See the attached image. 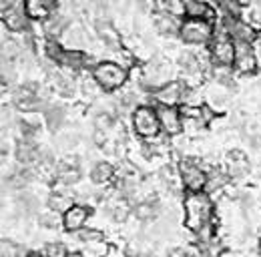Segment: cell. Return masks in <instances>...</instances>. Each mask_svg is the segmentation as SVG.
<instances>
[{
	"label": "cell",
	"instance_id": "cell-1",
	"mask_svg": "<svg viewBox=\"0 0 261 257\" xmlns=\"http://www.w3.org/2000/svg\"><path fill=\"white\" fill-rule=\"evenodd\" d=\"M213 221V201L207 193H187L183 199V223L189 231H201Z\"/></svg>",
	"mask_w": 261,
	"mask_h": 257
},
{
	"label": "cell",
	"instance_id": "cell-2",
	"mask_svg": "<svg viewBox=\"0 0 261 257\" xmlns=\"http://www.w3.org/2000/svg\"><path fill=\"white\" fill-rule=\"evenodd\" d=\"M93 79L100 87V91L113 93L127 85L129 70H127V66L115 63V61H100L93 66Z\"/></svg>",
	"mask_w": 261,
	"mask_h": 257
},
{
	"label": "cell",
	"instance_id": "cell-3",
	"mask_svg": "<svg viewBox=\"0 0 261 257\" xmlns=\"http://www.w3.org/2000/svg\"><path fill=\"white\" fill-rule=\"evenodd\" d=\"M130 123H133L135 135H139L145 141H153L161 133V123H159L157 107H151V105H139L130 113Z\"/></svg>",
	"mask_w": 261,
	"mask_h": 257
},
{
	"label": "cell",
	"instance_id": "cell-4",
	"mask_svg": "<svg viewBox=\"0 0 261 257\" xmlns=\"http://www.w3.org/2000/svg\"><path fill=\"white\" fill-rule=\"evenodd\" d=\"M175 81L173 79V66L165 59H153L143 66V74H141V85L145 89H149L151 93L165 87L167 83Z\"/></svg>",
	"mask_w": 261,
	"mask_h": 257
},
{
	"label": "cell",
	"instance_id": "cell-5",
	"mask_svg": "<svg viewBox=\"0 0 261 257\" xmlns=\"http://www.w3.org/2000/svg\"><path fill=\"white\" fill-rule=\"evenodd\" d=\"M215 36V27L211 20H197V18H185L183 20V27H181V34L179 38L187 44H207L211 42Z\"/></svg>",
	"mask_w": 261,
	"mask_h": 257
},
{
	"label": "cell",
	"instance_id": "cell-6",
	"mask_svg": "<svg viewBox=\"0 0 261 257\" xmlns=\"http://www.w3.org/2000/svg\"><path fill=\"white\" fill-rule=\"evenodd\" d=\"M179 181L187 193H203L207 185V171L193 159H183L179 163Z\"/></svg>",
	"mask_w": 261,
	"mask_h": 257
},
{
	"label": "cell",
	"instance_id": "cell-7",
	"mask_svg": "<svg viewBox=\"0 0 261 257\" xmlns=\"http://www.w3.org/2000/svg\"><path fill=\"white\" fill-rule=\"evenodd\" d=\"M187 95H189V87H187V83L177 81V79L151 93L153 100L157 102V107H177V109H179V105H181V107L185 105Z\"/></svg>",
	"mask_w": 261,
	"mask_h": 257
},
{
	"label": "cell",
	"instance_id": "cell-8",
	"mask_svg": "<svg viewBox=\"0 0 261 257\" xmlns=\"http://www.w3.org/2000/svg\"><path fill=\"white\" fill-rule=\"evenodd\" d=\"M235 53H237V46L225 32L213 36L211 48H209V59L215 66H233Z\"/></svg>",
	"mask_w": 261,
	"mask_h": 257
},
{
	"label": "cell",
	"instance_id": "cell-9",
	"mask_svg": "<svg viewBox=\"0 0 261 257\" xmlns=\"http://www.w3.org/2000/svg\"><path fill=\"white\" fill-rule=\"evenodd\" d=\"M223 32L227 34L229 38L235 42V44H253L255 40H257V32L255 29L249 24V22H245V20H241V18H223Z\"/></svg>",
	"mask_w": 261,
	"mask_h": 257
},
{
	"label": "cell",
	"instance_id": "cell-10",
	"mask_svg": "<svg viewBox=\"0 0 261 257\" xmlns=\"http://www.w3.org/2000/svg\"><path fill=\"white\" fill-rule=\"evenodd\" d=\"M159 113V123H161V133L167 137H177L183 133L185 128V121L181 115V109L177 107H157Z\"/></svg>",
	"mask_w": 261,
	"mask_h": 257
},
{
	"label": "cell",
	"instance_id": "cell-11",
	"mask_svg": "<svg viewBox=\"0 0 261 257\" xmlns=\"http://www.w3.org/2000/svg\"><path fill=\"white\" fill-rule=\"evenodd\" d=\"M81 241H83V253L87 257L109 255V245L105 241V235L100 231H97V229L81 231Z\"/></svg>",
	"mask_w": 261,
	"mask_h": 257
},
{
	"label": "cell",
	"instance_id": "cell-12",
	"mask_svg": "<svg viewBox=\"0 0 261 257\" xmlns=\"http://www.w3.org/2000/svg\"><path fill=\"white\" fill-rule=\"evenodd\" d=\"M91 219V209L87 205L74 203L65 215H63V227L70 233H81L85 229V225Z\"/></svg>",
	"mask_w": 261,
	"mask_h": 257
},
{
	"label": "cell",
	"instance_id": "cell-13",
	"mask_svg": "<svg viewBox=\"0 0 261 257\" xmlns=\"http://www.w3.org/2000/svg\"><path fill=\"white\" fill-rule=\"evenodd\" d=\"M237 53H235V63H233V70L239 74H253L257 72V59H255V50L249 44H235Z\"/></svg>",
	"mask_w": 261,
	"mask_h": 257
},
{
	"label": "cell",
	"instance_id": "cell-14",
	"mask_svg": "<svg viewBox=\"0 0 261 257\" xmlns=\"http://www.w3.org/2000/svg\"><path fill=\"white\" fill-rule=\"evenodd\" d=\"M59 42L63 44V48H66V50H81V53H85L87 46H89V36H87V32H85V29L81 24H68Z\"/></svg>",
	"mask_w": 261,
	"mask_h": 257
},
{
	"label": "cell",
	"instance_id": "cell-15",
	"mask_svg": "<svg viewBox=\"0 0 261 257\" xmlns=\"http://www.w3.org/2000/svg\"><path fill=\"white\" fill-rule=\"evenodd\" d=\"M249 159L243 151H229L225 157V173L229 175V179H243L249 175Z\"/></svg>",
	"mask_w": 261,
	"mask_h": 257
},
{
	"label": "cell",
	"instance_id": "cell-16",
	"mask_svg": "<svg viewBox=\"0 0 261 257\" xmlns=\"http://www.w3.org/2000/svg\"><path fill=\"white\" fill-rule=\"evenodd\" d=\"M22 8L34 22H46L55 14V2L53 0H22Z\"/></svg>",
	"mask_w": 261,
	"mask_h": 257
},
{
	"label": "cell",
	"instance_id": "cell-17",
	"mask_svg": "<svg viewBox=\"0 0 261 257\" xmlns=\"http://www.w3.org/2000/svg\"><path fill=\"white\" fill-rule=\"evenodd\" d=\"M153 24H155V31L159 32L161 36H167V38H175L181 34V27H183V20L181 18H175L167 12H161L157 10L153 14Z\"/></svg>",
	"mask_w": 261,
	"mask_h": 257
},
{
	"label": "cell",
	"instance_id": "cell-18",
	"mask_svg": "<svg viewBox=\"0 0 261 257\" xmlns=\"http://www.w3.org/2000/svg\"><path fill=\"white\" fill-rule=\"evenodd\" d=\"M29 24V16L20 6H8V10H4V27L12 32H22Z\"/></svg>",
	"mask_w": 261,
	"mask_h": 257
},
{
	"label": "cell",
	"instance_id": "cell-19",
	"mask_svg": "<svg viewBox=\"0 0 261 257\" xmlns=\"http://www.w3.org/2000/svg\"><path fill=\"white\" fill-rule=\"evenodd\" d=\"M81 177L83 173H81V165L76 159H66L57 167V179L63 185H74L81 181Z\"/></svg>",
	"mask_w": 261,
	"mask_h": 257
},
{
	"label": "cell",
	"instance_id": "cell-20",
	"mask_svg": "<svg viewBox=\"0 0 261 257\" xmlns=\"http://www.w3.org/2000/svg\"><path fill=\"white\" fill-rule=\"evenodd\" d=\"M14 102L18 109L22 111H34L38 105H40V96H38V91L33 85H24L20 87L16 93H14Z\"/></svg>",
	"mask_w": 261,
	"mask_h": 257
},
{
	"label": "cell",
	"instance_id": "cell-21",
	"mask_svg": "<svg viewBox=\"0 0 261 257\" xmlns=\"http://www.w3.org/2000/svg\"><path fill=\"white\" fill-rule=\"evenodd\" d=\"M213 8L207 0H185V18H197V20H211Z\"/></svg>",
	"mask_w": 261,
	"mask_h": 257
},
{
	"label": "cell",
	"instance_id": "cell-22",
	"mask_svg": "<svg viewBox=\"0 0 261 257\" xmlns=\"http://www.w3.org/2000/svg\"><path fill=\"white\" fill-rule=\"evenodd\" d=\"M55 63L61 64L63 68H68V70H79L87 63V55L81 53V50H66V48H63Z\"/></svg>",
	"mask_w": 261,
	"mask_h": 257
},
{
	"label": "cell",
	"instance_id": "cell-23",
	"mask_svg": "<svg viewBox=\"0 0 261 257\" xmlns=\"http://www.w3.org/2000/svg\"><path fill=\"white\" fill-rule=\"evenodd\" d=\"M135 217L143 223H155L161 215V209H159V203H153V201H143L139 203L135 209H133Z\"/></svg>",
	"mask_w": 261,
	"mask_h": 257
},
{
	"label": "cell",
	"instance_id": "cell-24",
	"mask_svg": "<svg viewBox=\"0 0 261 257\" xmlns=\"http://www.w3.org/2000/svg\"><path fill=\"white\" fill-rule=\"evenodd\" d=\"M115 175H117V169L107 161H100L91 169V179L95 185H109L115 179Z\"/></svg>",
	"mask_w": 261,
	"mask_h": 257
},
{
	"label": "cell",
	"instance_id": "cell-25",
	"mask_svg": "<svg viewBox=\"0 0 261 257\" xmlns=\"http://www.w3.org/2000/svg\"><path fill=\"white\" fill-rule=\"evenodd\" d=\"M72 205H74V199H72V195H70V193L55 191L50 197H48V207H50V211H55V213L65 215Z\"/></svg>",
	"mask_w": 261,
	"mask_h": 257
},
{
	"label": "cell",
	"instance_id": "cell-26",
	"mask_svg": "<svg viewBox=\"0 0 261 257\" xmlns=\"http://www.w3.org/2000/svg\"><path fill=\"white\" fill-rule=\"evenodd\" d=\"M229 181V175L221 169H211L207 171V185H205V193L211 195V193L221 191Z\"/></svg>",
	"mask_w": 261,
	"mask_h": 257
},
{
	"label": "cell",
	"instance_id": "cell-27",
	"mask_svg": "<svg viewBox=\"0 0 261 257\" xmlns=\"http://www.w3.org/2000/svg\"><path fill=\"white\" fill-rule=\"evenodd\" d=\"M205 98L209 100V105L213 107V109H223L225 105H227L229 100V91L225 85H219V83H215L209 91H207V95Z\"/></svg>",
	"mask_w": 261,
	"mask_h": 257
},
{
	"label": "cell",
	"instance_id": "cell-28",
	"mask_svg": "<svg viewBox=\"0 0 261 257\" xmlns=\"http://www.w3.org/2000/svg\"><path fill=\"white\" fill-rule=\"evenodd\" d=\"M159 10L175 18H185V0H157Z\"/></svg>",
	"mask_w": 261,
	"mask_h": 257
},
{
	"label": "cell",
	"instance_id": "cell-29",
	"mask_svg": "<svg viewBox=\"0 0 261 257\" xmlns=\"http://www.w3.org/2000/svg\"><path fill=\"white\" fill-rule=\"evenodd\" d=\"M2 257H29V253L24 245L10 239H2Z\"/></svg>",
	"mask_w": 261,
	"mask_h": 257
},
{
	"label": "cell",
	"instance_id": "cell-30",
	"mask_svg": "<svg viewBox=\"0 0 261 257\" xmlns=\"http://www.w3.org/2000/svg\"><path fill=\"white\" fill-rule=\"evenodd\" d=\"M115 125V115L109 113V111H100L95 115V128L100 131V133H107L111 131V127Z\"/></svg>",
	"mask_w": 261,
	"mask_h": 257
},
{
	"label": "cell",
	"instance_id": "cell-31",
	"mask_svg": "<svg viewBox=\"0 0 261 257\" xmlns=\"http://www.w3.org/2000/svg\"><path fill=\"white\" fill-rule=\"evenodd\" d=\"M68 249L65 247V243L61 241H50L42 247V255L44 257H68Z\"/></svg>",
	"mask_w": 261,
	"mask_h": 257
},
{
	"label": "cell",
	"instance_id": "cell-32",
	"mask_svg": "<svg viewBox=\"0 0 261 257\" xmlns=\"http://www.w3.org/2000/svg\"><path fill=\"white\" fill-rule=\"evenodd\" d=\"M46 123L50 125L53 128H59L63 125V121H65V111L61 109V107H50V109H46Z\"/></svg>",
	"mask_w": 261,
	"mask_h": 257
},
{
	"label": "cell",
	"instance_id": "cell-33",
	"mask_svg": "<svg viewBox=\"0 0 261 257\" xmlns=\"http://www.w3.org/2000/svg\"><path fill=\"white\" fill-rule=\"evenodd\" d=\"M40 223L44 225V227H50V229H55V227L63 225V217H61V213L48 211V213H44V215L40 217Z\"/></svg>",
	"mask_w": 261,
	"mask_h": 257
},
{
	"label": "cell",
	"instance_id": "cell-34",
	"mask_svg": "<svg viewBox=\"0 0 261 257\" xmlns=\"http://www.w3.org/2000/svg\"><path fill=\"white\" fill-rule=\"evenodd\" d=\"M253 50H255V59H257V63L261 66V42H257L255 46H253Z\"/></svg>",
	"mask_w": 261,
	"mask_h": 257
},
{
	"label": "cell",
	"instance_id": "cell-35",
	"mask_svg": "<svg viewBox=\"0 0 261 257\" xmlns=\"http://www.w3.org/2000/svg\"><path fill=\"white\" fill-rule=\"evenodd\" d=\"M68 257H87V255H85L83 251H70V253H68Z\"/></svg>",
	"mask_w": 261,
	"mask_h": 257
},
{
	"label": "cell",
	"instance_id": "cell-36",
	"mask_svg": "<svg viewBox=\"0 0 261 257\" xmlns=\"http://www.w3.org/2000/svg\"><path fill=\"white\" fill-rule=\"evenodd\" d=\"M135 257H155L153 253H137Z\"/></svg>",
	"mask_w": 261,
	"mask_h": 257
},
{
	"label": "cell",
	"instance_id": "cell-37",
	"mask_svg": "<svg viewBox=\"0 0 261 257\" xmlns=\"http://www.w3.org/2000/svg\"><path fill=\"white\" fill-rule=\"evenodd\" d=\"M219 257H235V255H233V253H229V251H223V253H221Z\"/></svg>",
	"mask_w": 261,
	"mask_h": 257
},
{
	"label": "cell",
	"instance_id": "cell-38",
	"mask_svg": "<svg viewBox=\"0 0 261 257\" xmlns=\"http://www.w3.org/2000/svg\"><path fill=\"white\" fill-rule=\"evenodd\" d=\"M29 257H40V255H36V253H29Z\"/></svg>",
	"mask_w": 261,
	"mask_h": 257
},
{
	"label": "cell",
	"instance_id": "cell-39",
	"mask_svg": "<svg viewBox=\"0 0 261 257\" xmlns=\"http://www.w3.org/2000/svg\"><path fill=\"white\" fill-rule=\"evenodd\" d=\"M259 251H261V237H259Z\"/></svg>",
	"mask_w": 261,
	"mask_h": 257
}]
</instances>
